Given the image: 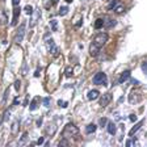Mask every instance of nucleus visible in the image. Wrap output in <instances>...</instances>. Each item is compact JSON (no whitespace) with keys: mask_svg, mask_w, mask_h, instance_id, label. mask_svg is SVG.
Instances as JSON below:
<instances>
[{"mask_svg":"<svg viewBox=\"0 0 147 147\" xmlns=\"http://www.w3.org/2000/svg\"><path fill=\"white\" fill-rule=\"evenodd\" d=\"M24 36H25V24H21L20 28L17 29V33L15 36V42L16 44H21L24 39Z\"/></svg>","mask_w":147,"mask_h":147,"instance_id":"nucleus-3","label":"nucleus"},{"mask_svg":"<svg viewBox=\"0 0 147 147\" xmlns=\"http://www.w3.org/2000/svg\"><path fill=\"white\" fill-rule=\"evenodd\" d=\"M107 123H108V120H107V118H101V120H100V125L102 126V128H104Z\"/></svg>","mask_w":147,"mask_h":147,"instance_id":"nucleus-32","label":"nucleus"},{"mask_svg":"<svg viewBox=\"0 0 147 147\" xmlns=\"http://www.w3.org/2000/svg\"><path fill=\"white\" fill-rule=\"evenodd\" d=\"M143 122H144L143 120H142V121H139V122H138V123H137V125L134 126V128H133V129H131L130 131H129V135H130V137H133V135H134V134H135V133H137V131H138V130L141 129V126L143 125Z\"/></svg>","mask_w":147,"mask_h":147,"instance_id":"nucleus-10","label":"nucleus"},{"mask_svg":"<svg viewBox=\"0 0 147 147\" xmlns=\"http://www.w3.org/2000/svg\"><path fill=\"white\" fill-rule=\"evenodd\" d=\"M36 108H37V102H36V100H33L30 104V110H36Z\"/></svg>","mask_w":147,"mask_h":147,"instance_id":"nucleus-31","label":"nucleus"},{"mask_svg":"<svg viewBox=\"0 0 147 147\" xmlns=\"http://www.w3.org/2000/svg\"><path fill=\"white\" fill-rule=\"evenodd\" d=\"M13 104H15V105H17V104H18V99H15V101H13Z\"/></svg>","mask_w":147,"mask_h":147,"instance_id":"nucleus-43","label":"nucleus"},{"mask_svg":"<svg viewBox=\"0 0 147 147\" xmlns=\"http://www.w3.org/2000/svg\"><path fill=\"white\" fill-rule=\"evenodd\" d=\"M44 142H45V139H44V138L41 137V138H39V139L37 141V144H42V143H44Z\"/></svg>","mask_w":147,"mask_h":147,"instance_id":"nucleus-37","label":"nucleus"},{"mask_svg":"<svg viewBox=\"0 0 147 147\" xmlns=\"http://www.w3.org/2000/svg\"><path fill=\"white\" fill-rule=\"evenodd\" d=\"M99 96H100V92L97 89H92L88 92V100H96Z\"/></svg>","mask_w":147,"mask_h":147,"instance_id":"nucleus-11","label":"nucleus"},{"mask_svg":"<svg viewBox=\"0 0 147 147\" xmlns=\"http://www.w3.org/2000/svg\"><path fill=\"white\" fill-rule=\"evenodd\" d=\"M107 128H108V133H109V134H112V135H114V134H116L117 128H116V125H114L113 122H109Z\"/></svg>","mask_w":147,"mask_h":147,"instance_id":"nucleus-14","label":"nucleus"},{"mask_svg":"<svg viewBox=\"0 0 147 147\" xmlns=\"http://www.w3.org/2000/svg\"><path fill=\"white\" fill-rule=\"evenodd\" d=\"M146 60L144 62H142V71H143V74H147V65H146Z\"/></svg>","mask_w":147,"mask_h":147,"instance_id":"nucleus-28","label":"nucleus"},{"mask_svg":"<svg viewBox=\"0 0 147 147\" xmlns=\"http://www.w3.org/2000/svg\"><path fill=\"white\" fill-rule=\"evenodd\" d=\"M9 114H11V112H9V110H5V113H4V117H3V120H2V121H7Z\"/></svg>","mask_w":147,"mask_h":147,"instance_id":"nucleus-34","label":"nucleus"},{"mask_svg":"<svg viewBox=\"0 0 147 147\" xmlns=\"http://www.w3.org/2000/svg\"><path fill=\"white\" fill-rule=\"evenodd\" d=\"M123 11H125V7H123V5H121V4H120V5L117 4V5L114 7V12H116V13H122Z\"/></svg>","mask_w":147,"mask_h":147,"instance_id":"nucleus-20","label":"nucleus"},{"mask_svg":"<svg viewBox=\"0 0 147 147\" xmlns=\"http://www.w3.org/2000/svg\"><path fill=\"white\" fill-rule=\"evenodd\" d=\"M59 51H60V50H59V47H58V46H54V47H53L49 53H50V54H53V57H58V55H59Z\"/></svg>","mask_w":147,"mask_h":147,"instance_id":"nucleus-19","label":"nucleus"},{"mask_svg":"<svg viewBox=\"0 0 147 147\" xmlns=\"http://www.w3.org/2000/svg\"><path fill=\"white\" fill-rule=\"evenodd\" d=\"M24 11H25V13H26V15L32 16V13H33V7H30V5H26V7L24 8Z\"/></svg>","mask_w":147,"mask_h":147,"instance_id":"nucleus-25","label":"nucleus"},{"mask_svg":"<svg viewBox=\"0 0 147 147\" xmlns=\"http://www.w3.org/2000/svg\"><path fill=\"white\" fill-rule=\"evenodd\" d=\"M72 74H74L72 67H66V70H65V75H66L67 78H70V76H72Z\"/></svg>","mask_w":147,"mask_h":147,"instance_id":"nucleus-21","label":"nucleus"},{"mask_svg":"<svg viewBox=\"0 0 147 147\" xmlns=\"http://www.w3.org/2000/svg\"><path fill=\"white\" fill-rule=\"evenodd\" d=\"M99 51H100V47H97L96 45L91 44V46H89V54H91L92 57H96V55L99 54Z\"/></svg>","mask_w":147,"mask_h":147,"instance_id":"nucleus-12","label":"nucleus"},{"mask_svg":"<svg viewBox=\"0 0 147 147\" xmlns=\"http://www.w3.org/2000/svg\"><path fill=\"white\" fill-rule=\"evenodd\" d=\"M135 120H137V116H135V114H131V116H130V121H133V122H134Z\"/></svg>","mask_w":147,"mask_h":147,"instance_id":"nucleus-38","label":"nucleus"},{"mask_svg":"<svg viewBox=\"0 0 147 147\" xmlns=\"http://www.w3.org/2000/svg\"><path fill=\"white\" fill-rule=\"evenodd\" d=\"M28 74V66H26V63H24V65H23V75L25 76Z\"/></svg>","mask_w":147,"mask_h":147,"instance_id":"nucleus-30","label":"nucleus"},{"mask_svg":"<svg viewBox=\"0 0 147 147\" xmlns=\"http://www.w3.org/2000/svg\"><path fill=\"white\" fill-rule=\"evenodd\" d=\"M116 24H117L116 20H113V18H105V20H104L102 28H105V29H112V28L116 26Z\"/></svg>","mask_w":147,"mask_h":147,"instance_id":"nucleus-6","label":"nucleus"},{"mask_svg":"<svg viewBox=\"0 0 147 147\" xmlns=\"http://www.w3.org/2000/svg\"><path fill=\"white\" fill-rule=\"evenodd\" d=\"M26 138H28V133H24V135H23V141L20 142V144H24V142L26 141Z\"/></svg>","mask_w":147,"mask_h":147,"instance_id":"nucleus-35","label":"nucleus"},{"mask_svg":"<svg viewBox=\"0 0 147 147\" xmlns=\"http://www.w3.org/2000/svg\"><path fill=\"white\" fill-rule=\"evenodd\" d=\"M8 95H9V88H7L5 89V93H4V99H3V102L5 104V101H7V97H8Z\"/></svg>","mask_w":147,"mask_h":147,"instance_id":"nucleus-33","label":"nucleus"},{"mask_svg":"<svg viewBox=\"0 0 147 147\" xmlns=\"http://www.w3.org/2000/svg\"><path fill=\"white\" fill-rule=\"evenodd\" d=\"M20 87H21V83H20V80H16V81H15V88H16V91H17V92L20 91Z\"/></svg>","mask_w":147,"mask_h":147,"instance_id":"nucleus-29","label":"nucleus"},{"mask_svg":"<svg viewBox=\"0 0 147 147\" xmlns=\"http://www.w3.org/2000/svg\"><path fill=\"white\" fill-rule=\"evenodd\" d=\"M50 25H51V29H53L54 32L58 30V23H57V20H51V21H50Z\"/></svg>","mask_w":147,"mask_h":147,"instance_id":"nucleus-22","label":"nucleus"},{"mask_svg":"<svg viewBox=\"0 0 147 147\" xmlns=\"http://www.w3.org/2000/svg\"><path fill=\"white\" fill-rule=\"evenodd\" d=\"M102 25H104V20L102 18H97L95 21V29H101Z\"/></svg>","mask_w":147,"mask_h":147,"instance_id":"nucleus-17","label":"nucleus"},{"mask_svg":"<svg viewBox=\"0 0 147 147\" xmlns=\"http://www.w3.org/2000/svg\"><path fill=\"white\" fill-rule=\"evenodd\" d=\"M79 134V129L75 123H67L65 130H63V138H72V137H76Z\"/></svg>","mask_w":147,"mask_h":147,"instance_id":"nucleus-1","label":"nucleus"},{"mask_svg":"<svg viewBox=\"0 0 147 147\" xmlns=\"http://www.w3.org/2000/svg\"><path fill=\"white\" fill-rule=\"evenodd\" d=\"M33 17H32V20H30V23H29V25L30 26H34L36 24H37V21H38V18H39V16H41V11H38V9H36V11H33Z\"/></svg>","mask_w":147,"mask_h":147,"instance_id":"nucleus-7","label":"nucleus"},{"mask_svg":"<svg viewBox=\"0 0 147 147\" xmlns=\"http://www.w3.org/2000/svg\"><path fill=\"white\" fill-rule=\"evenodd\" d=\"M58 105L60 108H67V101H62V100H59L58 101Z\"/></svg>","mask_w":147,"mask_h":147,"instance_id":"nucleus-27","label":"nucleus"},{"mask_svg":"<svg viewBox=\"0 0 147 147\" xmlns=\"http://www.w3.org/2000/svg\"><path fill=\"white\" fill-rule=\"evenodd\" d=\"M93 84H99V86H105L107 84V75L104 72H97L93 76Z\"/></svg>","mask_w":147,"mask_h":147,"instance_id":"nucleus-4","label":"nucleus"},{"mask_svg":"<svg viewBox=\"0 0 147 147\" xmlns=\"http://www.w3.org/2000/svg\"><path fill=\"white\" fill-rule=\"evenodd\" d=\"M12 4H13V7H17L20 4V0H12Z\"/></svg>","mask_w":147,"mask_h":147,"instance_id":"nucleus-36","label":"nucleus"},{"mask_svg":"<svg viewBox=\"0 0 147 147\" xmlns=\"http://www.w3.org/2000/svg\"><path fill=\"white\" fill-rule=\"evenodd\" d=\"M108 38H109V36H108V33H105V32H101V33H99V34H96L95 36V38H93V41H92V44L93 45H96L97 47H102L105 44L108 42Z\"/></svg>","mask_w":147,"mask_h":147,"instance_id":"nucleus-2","label":"nucleus"},{"mask_svg":"<svg viewBox=\"0 0 147 147\" xmlns=\"http://www.w3.org/2000/svg\"><path fill=\"white\" fill-rule=\"evenodd\" d=\"M34 76H39V68H37V71H36V74H34Z\"/></svg>","mask_w":147,"mask_h":147,"instance_id":"nucleus-40","label":"nucleus"},{"mask_svg":"<svg viewBox=\"0 0 147 147\" xmlns=\"http://www.w3.org/2000/svg\"><path fill=\"white\" fill-rule=\"evenodd\" d=\"M118 4V0H112V2H110V4L108 5V9H113L116 5Z\"/></svg>","mask_w":147,"mask_h":147,"instance_id":"nucleus-26","label":"nucleus"},{"mask_svg":"<svg viewBox=\"0 0 147 147\" xmlns=\"http://www.w3.org/2000/svg\"><path fill=\"white\" fill-rule=\"evenodd\" d=\"M18 15H20V8L15 7V9H13V18H12V23H11V25H12V26H15V25L17 24V18H18Z\"/></svg>","mask_w":147,"mask_h":147,"instance_id":"nucleus-8","label":"nucleus"},{"mask_svg":"<svg viewBox=\"0 0 147 147\" xmlns=\"http://www.w3.org/2000/svg\"><path fill=\"white\" fill-rule=\"evenodd\" d=\"M18 128H20V126H18V121H15V122H13V125H12V129H11V131H12V134H13V135H16V134H17Z\"/></svg>","mask_w":147,"mask_h":147,"instance_id":"nucleus-16","label":"nucleus"},{"mask_svg":"<svg viewBox=\"0 0 147 147\" xmlns=\"http://www.w3.org/2000/svg\"><path fill=\"white\" fill-rule=\"evenodd\" d=\"M70 146V142L67 138H62L59 142H58V147H68Z\"/></svg>","mask_w":147,"mask_h":147,"instance_id":"nucleus-15","label":"nucleus"},{"mask_svg":"<svg viewBox=\"0 0 147 147\" xmlns=\"http://www.w3.org/2000/svg\"><path fill=\"white\" fill-rule=\"evenodd\" d=\"M55 46V44H54V39H47L46 41V47H47V51H50L53 47Z\"/></svg>","mask_w":147,"mask_h":147,"instance_id":"nucleus-18","label":"nucleus"},{"mask_svg":"<svg viewBox=\"0 0 147 147\" xmlns=\"http://www.w3.org/2000/svg\"><path fill=\"white\" fill-rule=\"evenodd\" d=\"M68 13V7H62L60 9H59V15L60 16H65V15H67Z\"/></svg>","mask_w":147,"mask_h":147,"instance_id":"nucleus-23","label":"nucleus"},{"mask_svg":"<svg viewBox=\"0 0 147 147\" xmlns=\"http://www.w3.org/2000/svg\"><path fill=\"white\" fill-rule=\"evenodd\" d=\"M96 129H97V126H96L95 123H89L87 128H86V133H87V134H93V133L96 131Z\"/></svg>","mask_w":147,"mask_h":147,"instance_id":"nucleus-13","label":"nucleus"},{"mask_svg":"<svg viewBox=\"0 0 147 147\" xmlns=\"http://www.w3.org/2000/svg\"><path fill=\"white\" fill-rule=\"evenodd\" d=\"M110 101H112V95L110 93H104L100 97V105L101 107H107V105H109Z\"/></svg>","mask_w":147,"mask_h":147,"instance_id":"nucleus-5","label":"nucleus"},{"mask_svg":"<svg viewBox=\"0 0 147 147\" xmlns=\"http://www.w3.org/2000/svg\"><path fill=\"white\" fill-rule=\"evenodd\" d=\"M58 2H59V0H53V2H51V4H53V5H55Z\"/></svg>","mask_w":147,"mask_h":147,"instance_id":"nucleus-41","label":"nucleus"},{"mask_svg":"<svg viewBox=\"0 0 147 147\" xmlns=\"http://www.w3.org/2000/svg\"><path fill=\"white\" fill-rule=\"evenodd\" d=\"M42 101H44V105H45L46 108H49V107H50V104H51V99H50V97H45Z\"/></svg>","mask_w":147,"mask_h":147,"instance_id":"nucleus-24","label":"nucleus"},{"mask_svg":"<svg viewBox=\"0 0 147 147\" xmlns=\"http://www.w3.org/2000/svg\"><path fill=\"white\" fill-rule=\"evenodd\" d=\"M130 74H131V72H130L129 70H126L125 72H122V75H121V76H120V79H118V83H121V84H122V83H125L126 80H128V79L130 78Z\"/></svg>","mask_w":147,"mask_h":147,"instance_id":"nucleus-9","label":"nucleus"},{"mask_svg":"<svg viewBox=\"0 0 147 147\" xmlns=\"http://www.w3.org/2000/svg\"><path fill=\"white\" fill-rule=\"evenodd\" d=\"M66 3H72V0H65Z\"/></svg>","mask_w":147,"mask_h":147,"instance_id":"nucleus-44","label":"nucleus"},{"mask_svg":"<svg viewBox=\"0 0 147 147\" xmlns=\"http://www.w3.org/2000/svg\"><path fill=\"white\" fill-rule=\"evenodd\" d=\"M133 84H135V86H138V84H139V81H138V80H133Z\"/></svg>","mask_w":147,"mask_h":147,"instance_id":"nucleus-42","label":"nucleus"},{"mask_svg":"<svg viewBox=\"0 0 147 147\" xmlns=\"http://www.w3.org/2000/svg\"><path fill=\"white\" fill-rule=\"evenodd\" d=\"M81 21H83V20H79V23H76V28H79V26L81 25Z\"/></svg>","mask_w":147,"mask_h":147,"instance_id":"nucleus-39","label":"nucleus"}]
</instances>
